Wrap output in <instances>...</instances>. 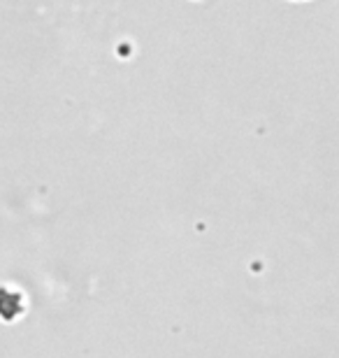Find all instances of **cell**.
Returning <instances> with one entry per match:
<instances>
[{
    "label": "cell",
    "instance_id": "obj_1",
    "mask_svg": "<svg viewBox=\"0 0 339 358\" xmlns=\"http://www.w3.org/2000/svg\"><path fill=\"white\" fill-rule=\"evenodd\" d=\"M21 312V296L19 293H10L5 296V291L0 289V314L3 319H14Z\"/></svg>",
    "mask_w": 339,
    "mask_h": 358
}]
</instances>
